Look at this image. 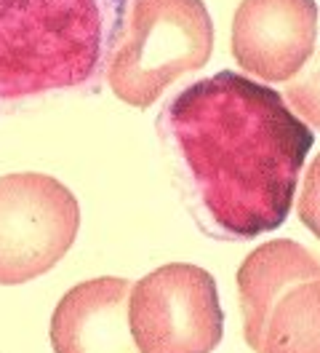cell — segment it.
I'll return each instance as SVG.
<instances>
[{
  "label": "cell",
  "mask_w": 320,
  "mask_h": 353,
  "mask_svg": "<svg viewBox=\"0 0 320 353\" xmlns=\"http://www.w3.org/2000/svg\"><path fill=\"white\" fill-rule=\"evenodd\" d=\"M158 137L187 212L216 241H254L288 220L315 142L280 91L233 70L173 94Z\"/></svg>",
  "instance_id": "6da1fadb"
},
{
  "label": "cell",
  "mask_w": 320,
  "mask_h": 353,
  "mask_svg": "<svg viewBox=\"0 0 320 353\" xmlns=\"http://www.w3.org/2000/svg\"><path fill=\"white\" fill-rule=\"evenodd\" d=\"M134 0H0V118L102 86Z\"/></svg>",
  "instance_id": "7a4b0ae2"
},
{
  "label": "cell",
  "mask_w": 320,
  "mask_h": 353,
  "mask_svg": "<svg viewBox=\"0 0 320 353\" xmlns=\"http://www.w3.org/2000/svg\"><path fill=\"white\" fill-rule=\"evenodd\" d=\"M213 22L203 0H134L107 65L118 99L147 110L179 78L211 59Z\"/></svg>",
  "instance_id": "3957f363"
},
{
  "label": "cell",
  "mask_w": 320,
  "mask_h": 353,
  "mask_svg": "<svg viewBox=\"0 0 320 353\" xmlns=\"http://www.w3.org/2000/svg\"><path fill=\"white\" fill-rule=\"evenodd\" d=\"M243 337L254 353H320V257L275 239L237 268Z\"/></svg>",
  "instance_id": "277c9868"
},
{
  "label": "cell",
  "mask_w": 320,
  "mask_h": 353,
  "mask_svg": "<svg viewBox=\"0 0 320 353\" xmlns=\"http://www.w3.org/2000/svg\"><path fill=\"white\" fill-rule=\"evenodd\" d=\"M131 337L142 353H211L224 334V310L209 270L171 263L131 284Z\"/></svg>",
  "instance_id": "5b68a950"
},
{
  "label": "cell",
  "mask_w": 320,
  "mask_h": 353,
  "mask_svg": "<svg viewBox=\"0 0 320 353\" xmlns=\"http://www.w3.org/2000/svg\"><path fill=\"white\" fill-rule=\"evenodd\" d=\"M81 230V206L56 176L21 172L0 176V287L48 273Z\"/></svg>",
  "instance_id": "8992f818"
},
{
  "label": "cell",
  "mask_w": 320,
  "mask_h": 353,
  "mask_svg": "<svg viewBox=\"0 0 320 353\" xmlns=\"http://www.w3.org/2000/svg\"><path fill=\"white\" fill-rule=\"evenodd\" d=\"M315 0H240L233 19L235 62L267 83H286L315 54Z\"/></svg>",
  "instance_id": "52a82bcc"
},
{
  "label": "cell",
  "mask_w": 320,
  "mask_h": 353,
  "mask_svg": "<svg viewBox=\"0 0 320 353\" xmlns=\"http://www.w3.org/2000/svg\"><path fill=\"white\" fill-rule=\"evenodd\" d=\"M131 281L102 276L75 284L51 316L54 353H142L128 324Z\"/></svg>",
  "instance_id": "ba28073f"
},
{
  "label": "cell",
  "mask_w": 320,
  "mask_h": 353,
  "mask_svg": "<svg viewBox=\"0 0 320 353\" xmlns=\"http://www.w3.org/2000/svg\"><path fill=\"white\" fill-rule=\"evenodd\" d=\"M286 97L291 108L310 123L320 129V48L307 59L291 81H286Z\"/></svg>",
  "instance_id": "9c48e42d"
},
{
  "label": "cell",
  "mask_w": 320,
  "mask_h": 353,
  "mask_svg": "<svg viewBox=\"0 0 320 353\" xmlns=\"http://www.w3.org/2000/svg\"><path fill=\"white\" fill-rule=\"evenodd\" d=\"M297 214L301 225L320 241V153L312 158V163H310V169L304 174Z\"/></svg>",
  "instance_id": "30bf717a"
}]
</instances>
